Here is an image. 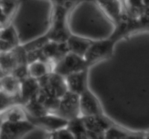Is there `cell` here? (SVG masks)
Returning a JSON list of instances; mask_svg holds the SVG:
<instances>
[{"mask_svg":"<svg viewBox=\"0 0 149 139\" xmlns=\"http://www.w3.org/2000/svg\"><path fill=\"white\" fill-rule=\"evenodd\" d=\"M53 6L50 28L46 36L50 41L64 43L71 36L67 25V16L69 11L59 6Z\"/></svg>","mask_w":149,"mask_h":139,"instance_id":"obj_1","label":"cell"},{"mask_svg":"<svg viewBox=\"0 0 149 139\" xmlns=\"http://www.w3.org/2000/svg\"><path fill=\"white\" fill-rule=\"evenodd\" d=\"M40 91L49 96L61 98L68 91L64 77L52 72L38 79Z\"/></svg>","mask_w":149,"mask_h":139,"instance_id":"obj_2","label":"cell"},{"mask_svg":"<svg viewBox=\"0 0 149 139\" xmlns=\"http://www.w3.org/2000/svg\"><path fill=\"white\" fill-rule=\"evenodd\" d=\"M88 68L89 67L84 57L69 52L59 62L54 65L53 72L65 78L71 74Z\"/></svg>","mask_w":149,"mask_h":139,"instance_id":"obj_3","label":"cell"},{"mask_svg":"<svg viewBox=\"0 0 149 139\" xmlns=\"http://www.w3.org/2000/svg\"><path fill=\"white\" fill-rule=\"evenodd\" d=\"M55 114L67 121L81 117L80 96L71 91H67L60 100L59 107Z\"/></svg>","mask_w":149,"mask_h":139,"instance_id":"obj_4","label":"cell"},{"mask_svg":"<svg viewBox=\"0 0 149 139\" xmlns=\"http://www.w3.org/2000/svg\"><path fill=\"white\" fill-rule=\"evenodd\" d=\"M116 43L115 41L110 38L107 40L93 41L84 57L87 66L90 67L93 64L109 58L113 53V47Z\"/></svg>","mask_w":149,"mask_h":139,"instance_id":"obj_5","label":"cell"},{"mask_svg":"<svg viewBox=\"0 0 149 139\" xmlns=\"http://www.w3.org/2000/svg\"><path fill=\"white\" fill-rule=\"evenodd\" d=\"M35 126L26 120L21 122H9L4 120L0 133V139H23L35 129Z\"/></svg>","mask_w":149,"mask_h":139,"instance_id":"obj_6","label":"cell"},{"mask_svg":"<svg viewBox=\"0 0 149 139\" xmlns=\"http://www.w3.org/2000/svg\"><path fill=\"white\" fill-rule=\"evenodd\" d=\"M27 120L36 127H40L49 133H54L66 127L68 123L66 120L54 114H48L37 118L27 116Z\"/></svg>","mask_w":149,"mask_h":139,"instance_id":"obj_7","label":"cell"},{"mask_svg":"<svg viewBox=\"0 0 149 139\" xmlns=\"http://www.w3.org/2000/svg\"><path fill=\"white\" fill-rule=\"evenodd\" d=\"M80 112L81 117L103 114L98 100L89 88L80 95Z\"/></svg>","mask_w":149,"mask_h":139,"instance_id":"obj_8","label":"cell"},{"mask_svg":"<svg viewBox=\"0 0 149 139\" xmlns=\"http://www.w3.org/2000/svg\"><path fill=\"white\" fill-rule=\"evenodd\" d=\"M40 86L37 79L29 76L20 81V89L18 95L19 104L24 106L29 101L34 98L39 93Z\"/></svg>","mask_w":149,"mask_h":139,"instance_id":"obj_9","label":"cell"},{"mask_svg":"<svg viewBox=\"0 0 149 139\" xmlns=\"http://www.w3.org/2000/svg\"><path fill=\"white\" fill-rule=\"evenodd\" d=\"M84 126L88 132L95 133H106L109 128L114 125L104 115L81 117Z\"/></svg>","mask_w":149,"mask_h":139,"instance_id":"obj_10","label":"cell"},{"mask_svg":"<svg viewBox=\"0 0 149 139\" xmlns=\"http://www.w3.org/2000/svg\"><path fill=\"white\" fill-rule=\"evenodd\" d=\"M87 72L88 69L71 74L65 77L68 91L81 95L87 89Z\"/></svg>","mask_w":149,"mask_h":139,"instance_id":"obj_11","label":"cell"},{"mask_svg":"<svg viewBox=\"0 0 149 139\" xmlns=\"http://www.w3.org/2000/svg\"><path fill=\"white\" fill-rule=\"evenodd\" d=\"M104 14L115 23L118 21L123 12L121 0H92Z\"/></svg>","mask_w":149,"mask_h":139,"instance_id":"obj_12","label":"cell"},{"mask_svg":"<svg viewBox=\"0 0 149 139\" xmlns=\"http://www.w3.org/2000/svg\"><path fill=\"white\" fill-rule=\"evenodd\" d=\"M66 43L69 52L84 57L93 41L84 38L71 35Z\"/></svg>","mask_w":149,"mask_h":139,"instance_id":"obj_13","label":"cell"},{"mask_svg":"<svg viewBox=\"0 0 149 139\" xmlns=\"http://www.w3.org/2000/svg\"><path fill=\"white\" fill-rule=\"evenodd\" d=\"M17 65V59L13 50L0 53V78L12 75Z\"/></svg>","mask_w":149,"mask_h":139,"instance_id":"obj_14","label":"cell"},{"mask_svg":"<svg viewBox=\"0 0 149 139\" xmlns=\"http://www.w3.org/2000/svg\"><path fill=\"white\" fill-rule=\"evenodd\" d=\"M53 64L42 61H36L29 65V75L38 80L53 72Z\"/></svg>","mask_w":149,"mask_h":139,"instance_id":"obj_15","label":"cell"},{"mask_svg":"<svg viewBox=\"0 0 149 139\" xmlns=\"http://www.w3.org/2000/svg\"><path fill=\"white\" fill-rule=\"evenodd\" d=\"M106 139H146V135L127 131L113 125L105 133Z\"/></svg>","mask_w":149,"mask_h":139,"instance_id":"obj_16","label":"cell"},{"mask_svg":"<svg viewBox=\"0 0 149 139\" xmlns=\"http://www.w3.org/2000/svg\"><path fill=\"white\" fill-rule=\"evenodd\" d=\"M1 91L11 96L18 97L20 89V81L13 75H6L1 78Z\"/></svg>","mask_w":149,"mask_h":139,"instance_id":"obj_17","label":"cell"},{"mask_svg":"<svg viewBox=\"0 0 149 139\" xmlns=\"http://www.w3.org/2000/svg\"><path fill=\"white\" fill-rule=\"evenodd\" d=\"M23 107L26 112V115L29 117L37 118L49 114L45 106L37 99L36 96L23 106Z\"/></svg>","mask_w":149,"mask_h":139,"instance_id":"obj_18","label":"cell"},{"mask_svg":"<svg viewBox=\"0 0 149 139\" xmlns=\"http://www.w3.org/2000/svg\"><path fill=\"white\" fill-rule=\"evenodd\" d=\"M67 128L72 133L75 139H88V132L81 117L68 121Z\"/></svg>","mask_w":149,"mask_h":139,"instance_id":"obj_19","label":"cell"},{"mask_svg":"<svg viewBox=\"0 0 149 139\" xmlns=\"http://www.w3.org/2000/svg\"><path fill=\"white\" fill-rule=\"evenodd\" d=\"M123 10L131 17L138 18L145 9L141 0H121Z\"/></svg>","mask_w":149,"mask_h":139,"instance_id":"obj_20","label":"cell"},{"mask_svg":"<svg viewBox=\"0 0 149 139\" xmlns=\"http://www.w3.org/2000/svg\"><path fill=\"white\" fill-rule=\"evenodd\" d=\"M21 0H1V9L9 23L14 17L20 6Z\"/></svg>","mask_w":149,"mask_h":139,"instance_id":"obj_21","label":"cell"},{"mask_svg":"<svg viewBox=\"0 0 149 139\" xmlns=\"http://www.w3.org/2000/svg\"><path fill=\"white\" fill-rule=\"evenodd\" d=\"M4 120L13 122H21L27 120V115L22 106L16 105L4 112Z\"/></svg>","mask_w":149,"mask_h":139,"instance_id":"obj_22","label":"cell"},{"mask_svg":"<svg viewBox=\"0 0 149 139\" xmlns=\"http://www.w3.org/2000/svg\"><path fill=\"white\" fill-rule=\"evenodd\" d=\"M0 39L10 43L14 48L20 45L17 31L12 23L1 29Z\"/></svg>","mask_w":149,"mask_h":139,"instance_id":"obj_23","label":"cell"},{"mask_svg":"<svg viewBox=\"0 0 149 139\" xmlns=\"http://www.w3.org/2000/svg\"><path fill=\"white\" fill-rule=\"evenodd\" d=\"M49 41V40L48 39V38L47 37L46 35H45L44 36H42L36 40L32 41L23 45V47L25 48L27 52L39 50V49H42Z\"/></svg>","mask_w":149,"mask_h":139,"instance_id":"obj_24","label":"cell"},{"mask_svg":"<svg viewBox=\"0 0 149 139\" xmlns=\"http://www.w3.org/2000/svg\"><path fill=\"white\" fill-rule=\"evenodd\" d=\"M141 30H148L149 28V7H145L139 17H138Z\"/></svg>","mask_w":149,"mask_h":139,"instance_id":"obj_25","label":"cell"},{"mask_svg":"<svg viewBox=\"0 0 149 139\" xmlns=\"http://www.w3.org/2000/svg\"><path fill=\"white\" fill-rule=\"evenodd\" d=\"M51 1L53 3V5L59 6L68 11H70L81 0H51Z\"/></svg>","mask_w":149,"mask_h":139,"instance_id":"obj_26","label":"cell"},{"mask_svg":"<svg viewBox=\"0 0 149 139\" xmlns=\"http://www.w3.org/2000/svg\"><path fill=\"white\" fill-rule=\"evenodd\" d=\"M57 139H75L74 135L66 127L61 129L55 132Z\"/></svg>","mask_w":149,"mask_h":139,"instance_id":"obj_27","label":"cell"},{"mask_svg":"<svg viewBox=\"0 0 149 139\" xmlns=\"http://www.w3.org/2000/svg\"><path fill=\"white\" fill-rule=\"evenodd\" d=\"M10 24H11V23H8V21L7 20L6 17H4V15L3 14L2 11H1V0H0V28L1 29L4 28H5L6 26H7Z\"/></svg>","mask_w":149,"mask_h":139,"instance_id":"obj_28","label":"cell"},{"mask_svg":"<svg viewBox=\"0 0 149 139\" xmlns=\"http://www.w3.org/2000/svg\"><path fill=\"white\" fill-rule=\"evenodd\" d=\"M88 132V131H87ZM88 139H106L105 133H95L88 132Z\"/></svg>","mask_w":149,"mask_h":139,"instance_id":"obj_29","label":"cell"},{"mask_svg":"<svg viewBox=\"0 0 149 139\" xmlns=\"http://www.w3.org/2000/svg\"><path fill=\"white\" fill-rule=\"evenodd\" d=\"M47 139H57L55 132H54V133H49V136H48V138Z\"/></svg>","mask_w":149,"mask_h":139,"instance_id":"obj_30","label":"cell"},{"mask_svg":"<svg viewBox=\"0 0 149 139\" xmlns=\"http://www.w3.org/2000/svg\"><path fill=\"white\" fill-rule=\"evenodd\" d=\"M4 114H0V133H1V125H2L3 122H4Z\"/></svg>","mask_w":149,"mask_h":139,"instance_id":"obj_31","label":"cell"},{"mask_svg":"<svg viewBox=\"0 0 149 139\" xmlns=\"http://www.w3.org/2000/svg\"><path fill=\"white\" fill-rule=\"evenodd\" d=\"M143 3V4L145 5V7H149V0H141Z\"/></svg>","mask_w":149,"mask_h":139,"instance_id":"obj_32","label":"cell"},{"mask_svg":"<svg viewBox=\"0 0 149 139\" xmlns=\"http://www.w3.org/2000/svg\"><path fill=\"white\" fill-rule=\"evenodd\" d=\"M0 91H1V78H0Z\"/></svg>","mask_w":149,"mask_h":139,"instance_id":"obj_33","label":"cell"},{"mask_svg":"<svg viewBox=\"0 0 149 139\" xmlns=\"http://www.w3.org/2000/svg\"><path fill=\"white\" fill-rule=\"evenodd\" d=\"M1 29L0 28V34H1Z\"/></svg>","mask_w":149,"mask_h":139,"instance_id":"obj_34","label":"cell"},{"mask_svg":"<svg viewBox=\"0 0 149 139\" xmlns=\"http://www.w3.org/2000/svg\"><path fill=\"white\" fill-rule=\"evenodd\" d=\"M148 30H149V28H148Z\"/></svg>","mask_w":149,"mask_h":139,"instance_id":"obj_35","label":"cell"}]
</instances>
